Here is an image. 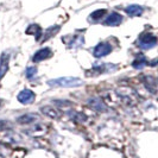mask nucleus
<instances>
[{"instance_id":"6e6552de","label":"nucleus","mask_w":158,"mask_h":158,"mask_svg":"<svg viewBox=\"0 0 158 158\" xmlns=\"http://www.w3.org/2000/svg\"><path fill=\"white\" fill-rule=\"evenodd\" d=\"M144 85L145 87L149 89V92H151L152 94H156L157 92V82H156V79L153 76H144Z\"/></svg>"},{"instance_id":"2eb2a0df","label":"nucleus","mask_w":158,"mask_h":158,"mask_svg":"<svg viewBox=\"0 0 158 158\" xmlns=\"http://www.w3.org/2000/svg\"><path fill=\"white\" fill-rule=\"evenodd\" d=\"M42 112L43 113H45L47 115H49L50 118H54V119H57L58 117H60V113L56 111V110H54L52 107H50V106H47V107H43L42 108Z\"/></svg>"},{"instance_id":"aec40b11","label":"nucleus","mask_w":158,"mask_h":158,"mask_svg":"<svg viewBox=\"0 0 158 158\" xmlns=\"http://www.w3.org/2000/svg\"><path fill=\"white\" fill-rule=\"evenodd\" d=\"M7 127V121H0V130H5Z\"/></svg>"},{"instance_id":"39448f33","label":"nucleus","mask_w":158,"mask_h":158,"mask_svg":"<svg viewBox=\"0 0 158 158\" xmlns=\"http://www.w3.org/2000/svg\"><path fill=\"white\" fill-rule=\"evenodd\" d=\"M121 23H123V16L117 13V12H112L103 22V24L107 26H118Z\"/></svg>"},{"instance_id":"f03ea898","label":"nucleus","mask_w":158,"mask_h":158,"mask_svg":"<svg viewBox=\"0 0 158 158\" xmlns=\"http://www.w3.org/2000/svg\"><path fill=\"white\" fill-rule=\"evenodd\" d=\"M138 44L142 49H151V48L156 47L157 44V38L156 36L150 35V33H146V35H143L142 37L138 40Z\"/></svg>"},{"instance_id":"20e7f679","label":"nucleus","mask_w":158,"mask_h":158,"mask_svg":"<svg viewBox=\"0 0 158 158\" xmlns=\"http://www.w3.org/2000/svg\"><path fill=\"white\" fill-rule=\"evenodd\" d=\"M17 99H18L19 102L23 103V105H29V103H31L35 100V93L30 89H24L18 94Z\"/></svg>"},{"instance_id":"7ed1b4c3","label":"nucleus","mask_w":158,"mask_h":158,"mask_svg":"<svg viewBox=\"0 0 158 158\" xmlns=\"http://www.w3.org/2000/svg\"><path fill=\"white\" fill-rule=\"evenodd\" d=\"M111 51H112L111 44H108V43H106V42H102V43H99V44L94 48L93 55H94L96 58H101V57L107 56Z\"/></svg>"},{"instance_id":"0eeeda50","label":"nucleus","mask_w":158,"mask_h":158,"mask_svg":"<svg viewBox=\"0 0 158 158\" xmlns=\"http://www.w3.org/2000/svg\"><path fill=\"white\" fill-rule=\"evenodd\" d=\"M8 62H10V56L6 52H2L0 56V80L2 79L8 70Z\"/></svg>"},{"instance_id":"f3484780","label":"nucleus","mask_w":158,"mask_h":158,"mask_svg":"<svg viewBox=\"0 0 158 158\" xmlns=\"http://www.w3.org/2000/svg\"><path fill=\"white\" fill-rule=\"evenodd\" d=\"M35 120H36V115H33V114H25L18 119V121L20 124H30V123H33Z\"/></svg>"},{"instance_id":"dca6fc26","label":"nucleus","mask_w":158,"mask_h":158,"mask_svg":"<svg viewBox=\"0 0 158 158\" xmlns=\"http://www.w3.org/2000/svg\"><path fill=\"white\" fill-rule=\"evenodd\" d=\"M83 42H85L83 36H74V38L71 40V43H69L68 45L70 48H77V47H80V45H82Z\"/></svg>"},{"instance_id":"9d476101","label":"nucleus","mask_w":158,"mask_h":158,"mask_svg":"<svg viewBox=\"0 0 158 158\" xmlns=\"http://www.w3.org/2000/svg\"><path fill=\"white\" fill-rule=\"evenodd\" d=\"M148 64H149V61H148V58L145 57V55L139 54V55H137V57L135 58V61L132 62V67H133L135 69H142V68H144V67L148 65Z\"/></svg>"},{"instance_id":"9b49d317","label":"nucleus","mask_w":158,"mask_h":158,"mask_svg":"<svg viewBox=\"0 0 158 158\" xmlns=\"http://www.w3.org/2000/svg\"><path fill=\"white\" fill-rule=\"evenodd\" d=\"M25 32H26L27 35H33V36L36 37V40H37V42L40 40V37H42V29H40V25H37V24H31V25L26 29Z\"/></svg>"},{"instance_id":"412c9836","label":"nucleus","mask_w":158,"mask_h":158,"mask_svg":"<svg viewBox=\"0 0 158 158\" xmlns=\"http://www.w3.org/2000/svg\"><path fill=\"white\" fill-rule=\"evenodd\" d=\"M0 107H1V100H0Z\"/></svg>"},{"instance_id":"6ab92c4d","label":"nucleus","mask_w":158,"mask_h":158,"mask_svg":"<svg viewBox=\"0 0 158 158\" xmlns=\"http://www.w3.org/2000/svg\"><path fill=\"white\" fill-rule=\"evenodd\" d=\"M75 121H77V123H82V121H85L86 119H87V117L85 115V114H81V113H79V114H76V117H75Z\"/></svg>"},{"instance_id":"423d86ee","label":"nucleus","mask_w":158,"mask_h":158,"mask_svg":"<svg viewBox=\"0 0 158 158\" xmlns=\"http://www.w3.org/2000/svg\"><path fill=\"white\" fill-rule=\"evenodd\" d=\"M52 55V51L49 49V48H43V49H40L38 50L33 57H32V61L33 62H40V61H44V60H47L49 57H51Z\"/></svg>"},{"instance_id":"f257e3e1","label":"nucleus","mask_w":158,"mask_h":158,"mask_svg":"<svg viewBox=\"0 0 158 158\" xmlns=\"http://www.w3.org/2000/svg\"><path fill=\"white\" fill-rule=\"evenodd\" d=\"M83 83V81L79 77H58L55 80H49L48 85L50 87H63V88H70V87H79Z\"/></svg>"},{"instance_id":"f8f14e48","label":"nucleus","mask_w":158,"mask_h":158,"mask_svg":"<svg viewBox=\"0 0 158 158\" xmlns=\"http://www.w3.org/2000/svg\"><path fill=\"white\" fill-rule=\"evenodd\" d=\"M143 11H144V8H143L142 6H139V5H130V6H127V7L125 8V12H126L130 17L142 16Z\"/></svg>"},{"instance_id":"4468645a","label":"nucleus","mask_w":158,"mask_h":158,"mask_svg":"<svg viewBox=\"0 0 158 158\" xmlns=\"http://www.w3.org/2000/svg\"><path fill=\"white\" fill-rule=\"evenodd\" d=\"M105 15H106V10H96V11H94V12L89 16V20L99 22Z\"/></svg>"},{"instance_id":"1a4fd4ad","label":"nucleus","mask_w":158,"mask_h":158,"mask_svg":"<svg viewBox=\"0 0 158 158\" xmlns=\"http://www.w3.org/2000/svg\"><path fill=\"white\" fill-rule=\"evenodd\" d=\"M88 105H89V107H90L92 110H94V111H96V112H103L106 110L105 103H103L99 98H93V99H90V100L88 101Z\"/></svg>"},{"instance_id":"ddd939ff","label":"nucleus","mask_w":158,"mask_h":158,"mask_svg":"<svg viewBox=\"0 0 158 158\" xmlns=\"http://www.w3.org/2000/svg\"><path fill=\"white\" fill-rule=\"evenodd\" d=\"M60 26H50V27H48L45 31L42 33V37H40V42H44V40H49L50 37H52L54 35H56L57 32L60 31Z\"/></svg>"},{"instance_id":"a211bd4d","label":"nucleus","mask_w":158,"mask_h":158,"mask_svg":"<svg viewBox=\"0 0 158 158\" xmlns=\"http://www.w3.org/2000/svg\"><path fill=\"white\" fill-rule=\"evenodd\" d=\"M36 74H37V68L36 67H29L26 69V77L27 79H32Z\"/></svg>"}]
</instances>
